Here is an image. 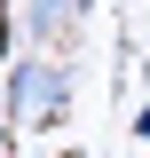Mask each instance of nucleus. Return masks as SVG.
I'll return each instance as SVG.
<instances>
[{
	"instance_id": "3",
	"label": "nucleus",
	"mask_w": 150,
	"mask_h": 158,
	"mask_svg": "<svg viewBox=\"0 0 150 158\" xmlns=\"http://www.w3.org/2000/svg\"><path fill=\"white\" fill-rule=\"evenodd\" d=\"M134 135H142V142H150V103H142V111H134Z\"/></svg>"
},
{
	"instance_id": "2",
	"label": "nucleus",
	"mask_w": 150,
	"mask_h": 158,
	"mask_svg": "<svg viewBox=\"0 0 150 158\" xmlns=\"http://www.w3.org/2000/svg\"><path fill=\"white\" fill-rule=\"evenodd\" d=\"M87 24V0H32L24 8V32L40 40V56H56V40H71Z\"/></svg>"
},
{
	"instance_id": "1",
	"label": "nucleus",
	"mask_w": 150,
	"mask_h": 158,
	"mask_svg": "<svg viewBox=\"0 0 150 158\" xmlns=\"http://www.w3.org/2000/svg\"><path fill=\"white\" fill-rule=\"evenodd\" d=\"M63 103H71V63H56V56L8 63V127H56Z\"/></svg>"
},
{
	"instance_id": "4",
	"label": "nucleus",
	"mask_w": 150,
	"mask_h": 158,
	"mask_svg": "<svg viewBox=\"0 0 150 158\" xmlns=\"http://www.w3.org/2000/svg\"><path fill=\"white\" fill-rule=\"evenodd\" d=\"M0 150H8V127H0Z\"/></svg>"
}]
</instances>
